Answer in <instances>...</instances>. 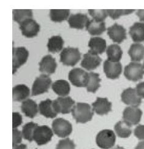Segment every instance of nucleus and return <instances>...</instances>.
<instances>
[{
  "instance_id": "nucleus-4",
  "label": "nucleus",
  "mask_w": 144,
  "mask_h": 149,
  "mask_svg": "<svg viewBox=\"0 0 144 149\" xmlns=\"http://www.w3.org/2000/svg\"><path fill=\"white\" fill-rule=\"evenodd\" d=\"M80 59V53L78 48L67 47L63 49L60 54V61L63 64L74 66Z\"/></svg>"
},
{
  "instance_id": "nucleus-17",
  "label": "nucleus",
  "mask_w": 144,
  "mask_h": 149,
  "mask_svg": "<svg viewBox=\"0 0 144 149\" xmlns=\"http://www.w3.org/2000/svg\"><path fill=\"white\" fill-rule=\"evenodd\" d=\"M112 104L107 98L98 97L96 100L93 103V109L99 115H105L112 111Z\"/></svg>"
},
{
  "instance_id": "nucleus-7",
  "label": "nucleus",
  "mask_w": 144,
  "mask_h": 149,
  "mask_svg": "<svg viewBox=\"0 0 144 149\" xmlns=\"http://www.w3.org/2000/svg\"><path fill=\"white\" fill-rule=\"evenodd\" d=\"M28 51L25 47L12 49V73L14 74L18 68L26 63L28 58Z\"/></svg>"
},
{
  "instance_id": "nucleus-40",
  "label": "nucleus",
  "mask_w": 144,
  "mask_h": 149,
  "mask_svg": "<svg viewBox=\"0 0 144 149\" xmlns=\"http://www.w3.org/2000/svg\"><path fill=\"white\" fill-rule=\"evenodd\" d=\"M134 134L137 139L144 141V125H137L134 129Z\"/></svg>"
},
{
  "instance_id": "nucleus-26",
  "label": "nucleus",
  "mask_w": 144,
  "mask_h": 149,
  "mask_svg": "<svg viewBox=\"0 0 144 149\" xmlns=\"http://www.w3.org/2000/svg\"><path fill=\"white\" fill-rule=\"evenodd\" d=\"M52 88L55 94L60 97H66L70 92V85L67 81L57 80L52 85Z\"/></svg>"
},
{
  "instance_id": "nucleus-25",
  "label": "nucleus",
  "mask_w": 144,
  "mask_h": 149,
  "mask_svg": "<svg viewBox=\"0 0 144 149\" xmlns=\"http://www.w3.org/2000/svg\"><path fill=\"white\" fill-rule=\"evenodd\" d=\"M89 47L90 48V51L93 53L96 54H102L106 49V41L101 37H92L89 41Z\"/></svg>"
},
{
  "instance_id": "nucleus-42",
  "label": "nucleus",
  "mask_w": 144,
  "mask_h": 149,
  "mask_svg": "<svg viewBox=\"0 0 144 149\" xmlns=\"http://www.w3.org/2000/svg\"><path fill=\"white\" fill-rule=\"evenodd\" d=\"M136 15L139 17L141 22H144V9H139L136 12Z\"/></svg>"
},
{
  "instance_id": "nucleus-3",
  "label": "nucleus",
  "mask_w": 144,
  "mask_h": 149,
  "mask_svg": "<svg viewBox=\"0 0 144 149\" xmlns=\"http://www.w3.org/2000/svg\"><path fill=\"white\" fill-rule=\"evenodd\" d=\"M144 69L143 65L137 62H131L124 67V75L127 79L137 81L143 78Z\"/></svg>"
},
{
  "instance_id": "nucleus-39",
  "label": "nucleus",
  "mask_w": 144,
  "mask_h": 149,
  "mask_svg": "<svg viewBox=\"0 0 144 149\" xmlns=\"http://www.w3.org/2000/svg\"><path fill=\"white\" fill-rule=\"evenodd\" d=\"M22 123V117L18 113H12V128H17Z\"/></svg>"
},
{
  "instance_id": "nucleus-45",
  "label": "nucleus",
  "mask_w": 144,
  "mask_h": 149,
  "mask_svg": "<svg viewBox=\"0 0 144 149\" xmlns=\"http://www.w3.org/2000/svg\"><path fill=\"white\" fill-rule=\"evenodd\" d=\"M112 149H125V148L122 147H120V146H117L116 147L112 148Z\"/></svg>"
},
{
  "instance_id": "nucleus-13",
  "label": "nucleus",
  "mask_w": 144,
  "mask_h": 149,
  "mask_svg": "<svg viewBox=\"0 0 144 149\" xmlns=\"http://www.w3.org/2000/svg\"><path fill=\"white\" fill-rule=\"evenodd\" d=\"M104 72L107 78L111 79H118L122 72V65L120 62L114 63L105 60L104 63Z\"/></svg>"
},
{
  "instance_id": "nucleus-30",
  "label": "nucleus",
  "mask_w": 144,
  "mask_h": 149,
  "mask_svg": "<svg viewBox=\"0 0 144 149\" xmlns=\"http://www.w3.org/2000/svg\"><path fill=\"white\" fill-rule=\"evenodd\" d=\"M109 61L114 63H118L122 58L123 51L121 47L117 44L109 45L106 49Z\"/></svg>"
},
{
  "instance_id": "nucleus-1",
  "label": "nucleus",
  "mask_w": 144,
  "mask_h": 149,
  "mask_svg": "<svg viewBox=\"0 0 144 149\" xmlns=\"http://www.w3.org/2000/svg\"><path fill=\"white\" fill-rule=\"evenodd\" d=\"M72 114L77 123H85L92 119L94 111L89 104L77 103L74 107Z\"/></svg>"
},
{
  "instance_id": "nucleus-16",
  "label": "nucleus",
  "mask_w": 144,
  "mask_h": 149,
  "mask_svg": "<svg viewBox=\"0 0 144 149\" xmlns=\"http://www.w3.org/2000/svg\"><path fill=\"white\" fill-rule=\"evenodd\" d=\"M90 19L88 16L82 13H77L71 15L68 19L69 25L71 28L82 29L86 27Z\"/></svg>"
},
{
  "instance_id": "nucleus-38",
  "label": "nucleus",
  "mask_w": 144,
  "mask_h": 149,
  "mask_svg": "<svg viewBox=\"0 0 144 149\" xmlns=\"http://www.w3.org/2000/svg\"><path fill=\"white\" fill-rule=\"evenodd\" d=\"M22 133L17 128H14L12 130V145L13 147L20 144L22 139Z\"/></svg>"
},
{
  "instance_id": "nucleus-14",
  "label": "nucleus",
  "mask_w": 144,
  "mask_h": 149,
  "mask_svg": "<svg viewBox=\"0 0 144 149\" xmlns=\"http://www.w3.org/2000/svg\"><path fill=\"white\" fill-rule=\"evenodd\" d=\"M107 34L114 42L120 43L126 39V30L117 23L107 28Z\"/></svg>"
},
{
  "instance_id": "nucleus-18",
  "label": "nucleus",
  "mask_w": 144,
  "mask_h": 149,
  "mask_svg": "<svg viewBox=\"0 0 144 149\" xmlns=\"http://www.w3.org/2000/svg\"><path fill=\"white\" fill-rule=\"evenodd\" d=\"M87 72L82 69L75 68L69 73V79L71 83L76 87H85V78Z\"/></svg>"
},
{
  "instance_id": "nucleus-35",
  "label": "nucleus",
  "mask_w": 144,
  "mask_h": 149,
  "mask_svg": "<svg viewBox=\"0 0 144 149\" xmlns=\"http://www.w3.org/2000/svg\"><path fill=\"white\" fill-rule=\"evenodd\" d=\"M89 12L93 20L98 22H104L108 15L107 10L105 9H89Z\"/></svg>"
},
{
  "instance_id": "nucleus-24",
  "label": "nucleus",
  "mask_w": 144,
  "mask_h": 149,
  "mask_svg": "<svg viewBox=\"0 0 144 149\" xmlns=\"http://www.w3.org/2000/svg\"><path fill=\"white\" fill-rule=\"evenodd\" d=\"M21 110L27 117L34 118L38 113L39 107L34 100L31 99H27L22 102Z\"/></svg>"
},
{
  "instance_id": "nucleus-11",
  "label": "nucleus",
  "mask_w": 144,
  "mask_h": 149,
  "mask_svg": "<svg viewBox=\"0 0 144 149\" xmlns=\"http://www.w3.org/2000/svg\"><path fill=\"white\" fill-rule=\"evenodd\" d=\"M19 28L23 36L28 38H32L38 34L40 26L33 18H31L20 23Z\"/></svg>"
},
{
  "instance_id": "nucleus-5",
  "label": "nucleus",
  "mask_w": 144,
  "mask_h": 149,
  "mask_svg": "<svg viewBox=\"0 0 144 149\" xmlns=\"http://www.w3.org/2000/svg\"><path fill=\"white\" fill-rule=\"evenodd\" d=\"M52 129L54 133L60 138H64L70 136L72 132L71 123L63 118H58L52 122Z\"/></svg>"
},
{
  "instance_id": "nucleus-6",
  "label": "nucleus",
  "mask_w": 144,
  "mask_h": 149,
  "mask_svg": "<svg viewBox=\"0 0 144 149\" xmlns=\"http://www.w3.org/2000/svg\"><path fill=\"white\" fill-rule=\"evenodd\" d=\"M52 84V79L46 74L37 77L32 86V95L36 96L44 94L48 91Z\"/></svg>"
},
{
  "instance_id": "nucleus-23",
  "label": "nucleus",
  "mask_w": 144,
  "mask_h": 149,
  "mask_svg": "<svg viewBox=\"0 0 144 149\" xmlns=\"http://www.w3.org/2000/svg\"><path fill=\"white\" fill-rule=\"evenodd\" d=\"M129 34L136 43L144 41V23L136 22L129 28Z\"/></svg>"
},
{
  "instance_id": "nucleus-44",
  "label": "nucleus",
  "mask_w": 144,
  "mask_h": 149,
  "mask_svg": "<svg viewBox=\"0 0 144 149\" xmlns=\"http://www.w3.org/2000/svg\"><path fill=\"white\" fill-rule=\"evenodd\" d=\"M135 149H144V141L139 142L135 148Z\"/></svg>"
},
{
  "instance_id": "nucleus-19",
  "label": "nucleus",
  "mask_w": 144,
  "mask_h": 149,
  "mask_svg": "<svg viewBox=\"0 0 144 149\" xmlns=\"http://www.w3.org/2000/svg\"><path fill=\"white\" fill-rule=\"evenodd\" d=\"M57 64L51 55L44 56L39 63V71L44 74H51L55 73Z\"/></svg>"
},
{
  "instance_id": "nucleus-37",
  "label": "nucleus",
  "mask_w": 144,
  "mask_h": 149,
  "mask_svg": "<svg viewBox=\"0 0 144 149\" xmlns=\"http://www.w3.org/2000/svg\"><path fill=\"white\" fill-rule=\"evenodd\" d=\"M56 149H76V145L72 140L66 138L58 142Z\"/></svg>"
},
{
  "instance_id": "nucleus-33",
  "label": "nucleus",
  "mask_w": 144,
  "mask_h": 149,
  "mask_svg": "<svg viewBox=\"0 0 144 149\" xmlns=\"http://www.w3.org/2000/svg\"><path fill=\"white\" fill-rule=\"evenodd\" d=\"M70 10L69 9H51L50 17L54 22H61L67 19L70 15Z\"/></svg>"
},
{
  "instance_id": "nucleus-31",
  "label": "nucleus",
  "mask_w": 144,
  "mask_h": 149,
  "mask_svg": "<svg viewBox=\"0 0 144 149\" xmlns=\"http://www.w3.org/2000/svg\"><path fill=\"white\" fill-rule=\"evenodd\" d=\"M64 45V40L60 36L51 37L47 43V48L48 52L55 53L60 52Z\"/></svg>"
},
{
  "instance_id": "nucleus-9",
  "label": "nucleus",
  "mask_w": 144,
  "mask_h": 149,
  "mask_svg": "<svg viewBox=\"0 0 144 149\" xmlns=\"http://www.w3.org/2000/svg\"><path fill=\"white\" fill-rule=\"evenodd\" d=\"M75 102L70 97H60L53 101V106L57 113L69 114L75 106Z\"/></svg>"
},
{
  "instance_id": "nucleus-10",
  "label": "nucleus",
  "mask_w": 144,
  "mask_h": 149,
  "mask_svg": "<svg viewBox=\"0 0 144 149\" xmlns=\"http://www.w3.org/2000/svg\"><path fill=\"white\" fill-rule=\"evenodd\" d=\"M142 116V111L136 107H128L125 108L123 113V120L126 121L132 126L138 124Z\"/></svg>"
},
{
  "instance_id": "nucleus-28",
  "label": "nucleus",
  "mask_w": 144,
  "mask_h": 149,
  "mask_svg": "<svg viewBox=\"0 0 144 149\" xmlns=\"http://www.w3.org/2000/svg\"><path fill=\"white\" fill-rule=\"evenodd\" d=\"M114 130L118 137L128 138L132 133L131 125L124 120L118 122L114 127Z\"/></svg>"
},
{
  "instance_id": "nucleus-36",
  "label": "nucleus",
  "mask_w": 144,
  "mask_h": 149,
  "mask_svg": "<svg viewBox=\"0 0 144 149\" xmlns=\"http://www.w3.org/2000/svg\"><path fill=\"white\" fill-rule=\"evenodd\" d=\"M134 9H107L108 15L114 20L118 19L122 15H126L134 12Z\"/></svg>"
},
{
  "instance_id": "nucleus-41",
  "label": "nucleus",
  "mask_w": 144,
  "mask_h": 149,
  "mask_svg": "<svg viewBox=\"0 0 144 149\" xmlns=\"http://www.w3.org/2000/svg\"><path fill=\"white\" fill-rule=\"evenodd\" d=\"M137 94L142 98H144V81L137 84L136 88Z\"/></svg>"
},
{
  "instance_id": "nucleus-12",
  "label": "nucleus",
  "mask_w": 144,
  "mask_h": 149,
  "mask_svg": "<svg viewBox=\"0 0 144 149\" xmlns=\"http://www.w3.org/2000/svg\"><path fill=\"white\" fill-rule=\"evenodd\" d=\"M122 101L130 107H138L142 103V98L137 94L136 89L129 88L124 89L121 95Z\"/></svg>"
},
{
  "instance_id": "nucleus-15",
  "label": "nucleus",
  "mask_w": 144,
  "mask_h": 149,
  "mask_svg": "<svg viewBox=\"0 0 144 149\" xmlns=\"http://www.w3.org/2000/svg\"><path fill=\"white\" fill-rule=\"evenodd\" d=\"M102 59L99 56L93 53L90 50L84 55V59L81 63V66L87 70H95L101 64Z\"/></svg>"
},
{
  "instance_id": "nucleus-46",
  "label": "nucleus",
  "mask_w": 144,
  "mask_h": 149,
  "mask_svg": "<svg viewBox=\"0 0 144 149\" xmlns=\"http://www.w3.org/2000/svg\"><path fill=\"white\" fill-rule=\"evenodd\" d=\"M143 69H144V62H143Z\"/></svg>"
},
{
  "instance_id": "nucleus-34",
  "label": "nucleus",
  "mask_w": 144,
  "mask_h": 149,
  "mask_svg": "<svg viewBox=\"0 0 144 149\" xmlns=\"http://www.w3.org/2000/svg\"><path fill=\"white\" fill-rule=\"evenodd\" d=\"M37 126V123L32 122L26 123L23 126L22 132L24 139L30 142L33 141V134Z\"/></svg>"
},
{
  "instance_id": "nucleus-21",
  "label": "nucleus",
  "mask_w": 144,
  "mask_h": 149,
  "mask_svg": "<svg viewBox=\"0 0 144 149\" xmlns=\"http://www.w3.org/2000/svg\"><path fill=\"white\" fill-rule=\"evenodd\" d=\"M39 111L41 115L51 119L55 117L58 114L55 109L53 102L51 99H46L41 102L39 104Z\"/></svg>"
},
{
  "instance_id": "nucleus-43",
  "label": "nucleus",
  "mask_w": 144,
  "mask_h": 149,
  "mask_svg": "<svg viewBox=\"0 0 144 149\" xmlns=\"http://www.w3.org/2000/svg\"><path fill=\"white\" fill-rule=\"evenodd\" d=\"M13 149H27V146L25 144H18L14 146Z\"/></svg>"
},
{
  "instance_id": "nucleus-22",
  "label": "nucleus",
  "mask_w": 144,
  "mask_h": 149,
  "mask_svg": "<svg viewBox=\"0 0 144 149\" xmlns=\"http://www.w3.org/2000/svg\"><path fill=\"white\" fill-rule=\"evenodd\" d=\"M30 95V89L25 84H18L12 89V98L14 102H23Z\"/></svg>"
},
{
  "instance_id": "nucleus-20",
  "label": "nucleus",
  "mask_w": 144,
  "mask_h": 149,
  "mask_svg": "<svg viewBox=\"0 0 144 149\" xmlns=\"http://www.w3.org/2000/svg\"><path fill=\"white\" fill-rule=\"evenodd\" d=\"M101 79L99 78V74L95 72H87L85 87L88 92L95 93L100 87V82Z\"/></svg>"
},
{
  "instance_id": "nucleus-29",
  "label": "nucleus",
  "mask_w": 144,
  "mask_h": 149,
  "mask_svg": "<svg viewBox=\"0 0 144 149\" xmlns=\"http://www.w3.org/2000/svg\"><path fill=\"white\" fill-rule=\"evenodd\" d=\"M86 29L91 36H100L106 29L105 23L104 22H98L95 20H91L88 23Z\"/></svg>"
},
{
  "instance_id": "nucleus-8",
  "label": "nucleus",
  "mask_w": 144,
  "mask_h": 149,
  "mask_svg": "<svg viewBox=\"0 0 144 149\" xmlns=\"http://www.w3.org/2000/svg\"><path fill=\"white\" fill-rule=\"evenodd\" d=\"M53 135L52 130L48 126H37L33 134V141L37 145L43 146L51 141Z\"/></svg>"
},
{
  "instance_id": "nucleus-32",
  "label": "nucleus",
  "mask_w": 144,
  "mask_h": 149,
  "mask_svg": "<svg viewBox=\"0 0 144 149\" xmlns=\"http://www.w3.org/2000/svg\"><path fill=\"white\" fill-rule=\"evenodd\" d=\"M33 18V12L31 9H14L13 20L19 24Z\"/></svg>"
},
{
  "instance_id": "nucleus-27",
  "label": "nucleus",
  "mask_w": 144,
  "mask_h": 149,
  "mask_svg": "<svg viewBox=\"0 0 144 149\" xmlns=\"http://www.w3.org/2000/svg\"><path fill=\"white\" fill-rule=\"evenodd\" d=\"M128 54L133 62H140L144 57V47L139 43H134L131 45Z\"/></svg>"
},
{
  "instance_id": "nucleus-2",
  "label": "nucleus",
  "mask_w": 144,
  "mask_h": 149,
  "mask_svg": "<svg viewBox=\"0 0 144 149\" xmlns=\"http://www.w3.org/2000/svg\"><path fill=\"white\" fill-rule=\"evenodd\" d=\"M116 136L111 130L105 129L99 132L96 136V142L98 146L103 149H110L115 144Z\"/></svg>"
}]
</instances>
